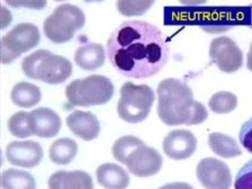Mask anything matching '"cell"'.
Segmentation results:
<instances>
[{
    "instance_id": "cell-1",
    "label": "cell",
    "mask_w": 252,
    "mask_h": 189,
    "mask_svg": "<svg viewBox=\"0 0 252 189\" xmlns=\"http://www.w3.org/2000/svg\"><path fill=\"white\" fill-rule=\"evenodd\" d=\"M107 54L121 74L143 79L162 70L169 59V45L162 32L153 24L127 21L110 34Z\"/></svg>"
},
{
    "instance_id": "cell-2",
    "label": "cell",
    "mask_w": 252,
    "mask_h": 189,
    "mask_svg": "<svg viewBox=\"0 0 252 189\" xmlns=\"http://www.w3.org/2000/svg\"><path fill=\"white\" fill-rule=\"evenodd\" d=\"M157 94L158 115L165 125H197L207 120V109L194 99L191 89L179 79H164Z\"/></svg>"
},
{
    "instance_id": "cell-3",
    "label": "cell",
    "mask_w": 252,
    "mask_h": 189,
    "mask_svg": "<svg viewBox=\"0 0 252 189\" xmlns=\"http://www.w3.org/2000/svg\"><path fill=\"white\" fill-rule=\"evenodd\" d=\"M22 69L24 74L33 80L60 85L72 74V63L62 55L53 54L47 50H38L24 58Z\"/></svg>"
},
{
    "instance_id": "cell-4",
    "label": "cell",
    "mask_w": 252,
    "mask_h": 189,
    "mask_svg": "<svg viewBox=\"0 0 252 189\" xmlns=\"http://www.w3.org/2000/svg\"><path fill=\"white\" fill-rule=\"evenodd\" d=\"M114 85L107 77L93 74L77 79L66 86L65 96L71 105L78 107L104 105L112 99Z\"/></svg>"
},
{
    "instance_id": "cell-5",
    "label": "cell",
    "mask_w": 252,
    "mask_h": 189,
    "mask_svg": "<svg viewBox=\"0 0 252 189\" xmlns=\"http://www.w3.org/2000/svg\"><path fill=\"white\" fill-rule=\"evenodd\" d=\"M156 94L151 87L125 82L121 88V98L117 104V113L127 123H140L147 120Z\"/></svg>"
},
{
    "instance_id": "cell-6",
    "label": "cell",
    "mask_w": 252,
    "mask_h": 189,
    "mask_svg": "<svg viewBox=\"0 0 252 189\" xmlns=\"http://www.w3.org/2000/svg\"><path fill=\"white\" fill-rule=\"evenodd\" d=\"M86 16L82 9L71 3H63L43 23L45 36L55 44H63L72 39L76 32L85 26Z\"/></svg>"
},
{
    "instance_id": "cell-7",
    "label": "cell",
    "mask_w": 252,
    "mask_h": 189,
    "mask_svg": "<svg viewBox=\"0 0 252 189\" xmlns=\"http://www.w3.org/2000/svg\"><path fill=\"white\" fill-rule=\"evenodd\" d=\"M41 34L38 27L31 23H22L1 38V61L9 64L21 54L34 49L39 43Z\"/></svg>"
},
{
    "instance_id": "cell-8",
    "label": "cell",
    "mask_w": 252,
    "mask_h": 189,
    "mask_svg": "<svg viewBox=\"0 0 252 189\" xmlns=\"http://www.w3.org/2000/svg\"><path fill=\"white\" fill-rule=\"evenodd\" d=\"M210 57L218 68L225 73H233L243 65V53L233 39L220 36L213 39Z\"/></svg>"
},
{
    "instance_id": "cell-9",
    "label": "cell",
    "mask_w": 252,
    "mask_h": 189,
    "mask_svg": "<svg viewBox=\"0 0 252 189\" xmlns=\"http://www.w3.org/2000/svg\"><path fill=\"white\" fill-rule=\"evenodd\" d=\"M196 176L206 189H230L232 173L228 165L215 158H205L197 165Z\"/></svg>"
},
{
    "instance_id": "cell-10",
    "label": "cell",
    "mask_w": 252,
    "mask_h": 189,
    "mask_svg": "<svg viewBox=\"0 0 252 189\" xmlns=\"http://www.w3.org/2000/svg\"><path fill=\"white\" fill-rule=\"evenodd\" d=\"M162 164L163 160L160 153L145 144L136 148L126 159L128 171L141 178L157 175L162 168Z\"/></svg>"
},
{
    "instance_id": "cell-11",
    "label": "cell",
    "mask_w": 252,
    "mask_h": 189,
    "mask_svg": "<svg viewBox=\"0 0 252 189\" xmlns=\"http://www.w3.org/2000/svg\"><path fill=\"white\" fill-rule=\"evenodd\" d=\"M43 149L34 141H13L6 147V158L9 163L23 168H35L43 159Z\"/></svg>"
},
{
    "instance_id": "cell-12",
    "label": "cell",
    "mask_w": 252,
    "mask_h": 189,
    "mask_svg": "<svg viewBox=\"0 0 252 189\" xmlns=\"http://www.w3.org/2000/svg\"><path fill=\"white\" fill-rule=\"evenodd\" d=\"M197 149V139L187 129H175L163 140V152L173 160H185L194 155Z\"/></svg>"
},
{
    "instance_id": "cell-13",
    "label": "cell",
    "mask_w": 252,
    "mask_h": 189,
    "mask_svg": "<svg viewBox=\"0 0 252 189\" xmlns=\"http://www.w3.org/2000/svg\"><path fill=\"white\" fill-rule=\"evenodd\" d=\"M30 123L34 135L51 139L60 132L62 122L60 116L51 108L39 107L30 113Z\"/></svg>"
},
{
    "instance_id": "cell-14",
    "label": "cell",
    "mask_w": 252,
    "mask_h": 189,
    "mask_svg": "<svg viewBox=\"0 0 252 189\" xmlns=\"http://www.w3.org/2000/svg\"><path fill=\"white\" fill-rule=\"evenodd\" d=\"M66 126L74 135L85 141L94 140L100 133V123L90 112L74 110L66 117Z\"/></svg>"
},
{
    "instance_id": "cell-15",
    "label": "cell",
    "mask_w": 252,
    "mask_h": 189,
    "mask_svg": "<svg viewBox=\"0 0 252 189\" xmlns=\"http://www.w3.org/2000/svg\"><path fill=\"white\" fill-rule=\"evenodd\" d=\"M49 189H94V183L85 171L59 170L50 177Z\"/></svg>"
},
{
    "instance_id": "cell-16",
    "label": "cell",
    "mask_w": 252,
    "mask_h": 189,
    "mask_svg": "<svg viewBox=\"0 0 252 189\" xmlns=\"http://www.w3.org/2000/svg\"><path fill=\"white\" fill-rule=\"evenodd\" d=\"M98 184L106 189H126L129 176L123 168L115 163H104L96 171Z\"/></svg>"
},
{
    "instance_id": "cell-17",
    "label": "cell",
    "mask_w": 252,
    "mask_h": 189,
    "mask_svg": "<svg viewBox=\"0 0 252 189\" xmlns=\"http://www.w3.org/2000/svg\"><path fill=\"white\" fill-rule=\"evenodd\" d=\"M106 53L104 47L97 43H87L79 46L74 53V62L79 68L86 71H94L105 63Z\"/></svg>"
},
{
    "instance_id": "cell-18",
    "label": "cell",
    "mask_w": 252,
    "mask_h": 189,
    "mask_svg": "<svg viewBox=\"0 0 252 189\" xmlns=\"http://www.w3.org/2000/svg\"><path fill=\"white\" fill-rule=\"evenodd\" d=\"M11 101L22 108H32L36 106L42 98L41 89L30 82H18L10 94Z\"/></svg>"
},
{
    "instance_id": "cell-19",
    "label": "cell",
    "mask_w": 252,
    "mask_h": 189,
    "mask_svg": "<svg viewBox=\"0 0 252 189\" xmlns=\"http://www.w3.org/2000/svg\"><path fill=\"white\" fill-rule=\"evenodd\" d=\"M208 145L216 156L225 159L240 157L242 155L241 149L239 148L233 137L225 135L223 133H212L208 136Z\"/></svg>"
},
{
    "instance_id": "cell-20",
    "label": "cell",
    "mask_w": 252,
    "mask_h": 189,
    "mask_svg": "<svg viewBox=\"0 0 252 189\" xmlns=\"http://www.w3.org/2000/svg\"><path fill=\"white\" fill-rule=\"evenodd\" d=\"M78 152V144L76 141L69 137H63L54 141L50 147L49 156L52 162L65 165L74 159Z\"/></svg>"
},
{
    "instance_id": "cell-21",
    "label": "cell",
    "mask_w": 252,
    "mask_h": 189,
    "mask_svg": "<svg viewBox=\"0 0 252 189\" xmlns=\"http://www.w3.org/2000/svg\"><path fill=\"white\" fill-rule=\"evenodd\" d=\"M2 189H36V181L30 172L7 169L1 176Z\"/></svg>"
},
{
    "instance_id": "cell-22",
    "label": "cell",
    "mask_w": 252,
    "mask_h": 189,
    "mask_svg": "<svg viewBox=\"0 0 252 189\" xmlns=\"http://www.w3.org/2000/svg\"><path fill=\"white\" fill-rule=\"evenodd\" d=\"M145 143L141 139L133 135H125L115 141L112 152L115 159L122 164H126V159L136 148L142 147Z\"/></svg>"
},
{
    "instance_id": "cell-23",
    "label": "cell",
    "mask_w": 252,
    "mask_h": 189,
    "mask_svg": "<svg viewBox=\"0 0 252 189\" xmlns=\"http://www.w3.org/2000/svg\"><path fill=\"white\" fill-rule=\"evenodd\" d=\"M208 106L213 113L227 114L233 112L238 106V97L228 92H219L213 94Z\"/></svg>"
},
{
    "instance_id": "cell-24",
    "label": "cell",
    "mask_w": 252,
    "mask_h": 189,
    "mask_svg": "<svg viewBox=\"0 0 252 189\" xmlns=\"http://www.w3.org/2000/svg\"><path fill=\"white\" fill-rule=\"evenodd\" d=\"M8 128L11 135L19 139H26L34 135L30 123V113L27 112L15 113L8 121Z\"/></svg>"
},
{
    "instance_id": "cell-25",
    "label": "cell",
    "mask_w": 252,
    "mask_h": 189,
    "mask_svg": "<svg viewBox=\"0 0 252 189\" xmlns=\"http://www.w3.org/2000/svg\"><path fill=\"white\" fill-rule=\"evenodd\" d=\"M155 5V1L153 0H143V1H127V0H120L117 1L116 6L118 11L122 15L127 16V17H131V16H140L147 13V11Z\"/></svg>"
},
{
    "instance_id": "cell-26",
    "label": "cell",
    "mask_w": 252,
    "mask_h": 189,
    "mask_svg": "<svg viewBox=\"0 0 252 189\" xmlns=\"http://www.w3.org/2000/svg\"><path fill=\"white\" fill-rule=\"evenodd\" d=\"M234 189H252V160L240 169L234 181Z\"/></svg>"
},
{
    "instance_id": "cell-27",
    "label": "cell",
    "mask_w": 252,
    "mask_h": 189,
    "mask_svg": "<svg viewBox=\"0 0 252 189\" xmlns=\"http://www.w3.org/2000/svg\"><path fill=\"white\" fill-rule=\"evenodd\" d=\"M239 139L243 148L252 155V118L243 123L239 133Z\"/></svg>"
},
{
    "instance_id": "cell-28",
    "label": "cell",
    "mask_w": 252,
    "mask_h": 189,
    "mask_svg": "<svg viewBox=\"0 0 252 189\" xmlns=\"http://www.w3.org/2000/svg\"><path fill=\"white\" fill-rule=\"evenodd\" d=\"M159 189H194V188L187 183H171V184L164 185V186L160 187Z\"/></svg>"
},
{
    "instance_id": "cell-29",
    "label": "cell",
    "mask_w": 252,
    "mask_h": 189,
    "mask_svg": "<svg viewBox=\"0 0 252 189\" xmlns=\"http://www.w3.org/2000/svg\"><path fill=\"white\" fill-rule=\"evenodd\" d=\"M11 6H25V7H36L41 9L42 7L46 6V2L42 1V2H8Z\"/></svg>"
},
{
    "instance_id": "cell-30",
    "label": "cell",
    "mask_w": 252,
    "mask_h": 189,
    "mask_svg": "<svg viewBox=\"0 0 252 189\" xmlns=\"http://www.w3.org/2000/svg\"><path fill=\"white\" fill-rule=\"evenodd\" d=\"M247 66H248V69H249L252 72V43L250 45L249 52H248V55H247Z\"/></svg>"
},
{
    "instance_id": "cell-31",
    "label": "cell",
    "mask_w": 252,
    "mask_h": 189,
    "mask_svg": "<svg viewBox=\"0 0 252 189\" xmlns=\"http://www.w3.org/2000/svg\"><path fill=\"white\" fill-rule=\"evenodd\" d=\"M248 19H249V26L252 29V5L249 6V16H248Z\"/></svg>"
}]
</instances>
